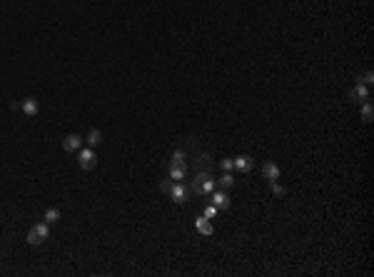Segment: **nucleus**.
I'll return each instance as SVG.
<instances>
[{
	"label": "nucleus",
	"instance_id": "13",
	"mask_svg": "<svg viewBox=\"0 0 374 277\" xmlns=\"http://www.w3.org/2000/svg\"><path fill=\"white\" fill-rule=\"evenodd\" d=\"M217 185H219V190H230V187H235V178H232V173H225L219 180H215Z\"/></svg>",
	"mask_w": 374,
	"mask_h": 277
},
{
	"label": "nucleus",
	"instance_id": "10",
	"mask_svg": "<svg viewBox=\"0 0 374 277\" xmlns=\"http://www.w3.org/2000/svg\"><path fill=\"white\" fill-rule=\"evenodd\" d=\"M20 108H23V113H25L28 118H35V115L40 113V105H38L35 98H25L23 102H20Z\"/></svg>",
	"mask_w": 374,
	"mask_h": 277
},
{
	"label": "nucleus",
	"instance_id": "9",
	"mask_svg": "<svg viewBox=\"0 0 374 277\" xmlns=\"http://www.w3.org/2000/svg\"><path fill=\"white\" fill-rule=\"evenodd\" d=\"M185 175H187V165L185 162H170V180L180 182V180H185Z\"/></svg>",
	"mask_w": 374,
	"mask_h": 277
},
{
	"label": "nucleus",
	"instance_id": "21",
	"mask_svg": "<svg viewBox=\"0 0 374 277\" xmlns=\"http://www.w3.org/2000/svg\"><path fill=\"white\" fill-rule=\"evenodd\" d=\"M172 162H185V153L182 150H175L172 153Z\"/></svg>",
	"mask_w": 374,
	"mask_h": 277
},
{
	"label": "nucleus",
	"instance_id": "1",
	"mask_svg": "<svg viewBox=\"0 0 374 277\" xmlns=\"http://www.w3.org/2000/svg\"><path fill=\"white\" fill-rule=\"evenodd\" d=\"M217 187V182L212 180V173L210 170H197V175H195V180H192V185H190V193L192 195H210L212 190Z\"/></svg>",
	"mask_w": 374,
	"mask_h": 277
},
{
	"label": "nucleus",
	"instance_id": "11",
	"mask_svg": "<svg viewBox=\"0 0 374 277\" xmlns=\"http://www.w3.org/2000/svg\"><path fill=\"white\" fill-rule=\"evenodd\" d=\"M195 230H197V232H200V235H212V232H215L212 222H210V220H207L205 215H202V218H200V215H197V220H195Z\"/></svg>",
	"mask_w": 374,
	"mask_h": 277
},
{
	"label": "nucleus",
	"instance_id": "18",
	"mask_svg": "<svg viewBox=\"0 0 374 277\" xmlns=\"http://www.w3.org/2000/svg\"><path fill=\"white\" fill-rule=\"evenodd\" d=\"M270 185H272V193H275V195H277V198H282V195H284V187H282V185H279V182H277V180H272V182H270Z\"/></svg>",
	"mask_w": 374,
	"mask_h": 277
},
{
	"label": "nucleus",
	"instance_id": "5",
	"mask_svg": "<svg viewBox=\"0 0 374 277\" xmlns=\"http://www.w3.org/2000/svg\"><path fill=\"white\" fill-rule=\"evenodd\" d=\"M187 195H190V190H187V185H185L182 180H180V182H172V190H170L172 202L182 205V202H187Z\"/></svg>",
	"mask_w": 374,
	"mask_h": 277
},
{
	"label": "nucleus",
	"instance_id": "17",
	"mask_svg": "<svg viewBox=\"0 0 374 277\" xmlns=\"http://www.w3.org/2000/svg\"><path fill=\"white\" fill-rule=\"evenodd\" d=\"M219 165H222V170H225V173H232V170H235V160H232V158H225V160H219Z\"/></svg>",
	"mask_w": 374,
	"mask_h": 277
},
{
	"label": "nucleus",
	"instance_id": "8",
	"mask_svg": "<svg viewBox=\"0 0 374 277\" xmlns=\"http://www.w3.org/2000/svg\"><path fill=\"white\" fill-rule=\"evenodd\" d=\"M62 147H65V153H75V150H80V147H82V138H80V135H75V133L65 135Z\"/></svg>",
	"mask_w": 374,
	"mask_h": 277
},
{
	"label": "nucleus",
	"instance_id": "15",
	"mask_svg": "<svg viewBox=\"0 0 374 277\" xmlns=\"http://www.w3.org/2000/svg\"><path fill=\"white\" fill-rule=\"evenodd\" d=\"M85 140H87V145H90V147H98V145L102 142V133H100V130H90Z\"/></svg>",
	"mask_w": 374,
	"mask_h": 277
},
{
	"label": "nucleus",
	"instance_id": "3",
	"mask_svg": "<svg viewBox=\"0 0 374 277\" xmlns=\"http://www.w3.org/2000/svg\"><path fill=\"white\" fill-rule=\"evenodd\" d=\"M78 162H80V167H82V170H95V167H98V155H95V147H80Z\"/></svg>",
	"mask_w": 374,
	"mask_h": 277
},
{
	"label": "nucleus",
	"instance_id": "16",
	"mask_svg": "<svg viewBox=\"0 0 374 277\" xmlns=\"http://www.w3.org/2000/svg\"><path fill=\"white\" fill-rule=\"evenodd\" d=\"M372 118H374L372 102H369V100H364V102H362V120H364V122H372Z\"/></svg>",
	"mask_w": 374,
	"mask_h": 277
},
{
	"label": "nucleus",
	"instance_id": "20",
	"mask_svg": "<svg viewBox=\"0 0 374 277\" xmlns=\"http://www.w3.org/2000/svg\"><path fill=\"white\" fill-rule=\"evenodd\" d=\"M359 82H364V85H372V82H374V73H372V70H367V73L362 75V80H359Z\"/></svg>",
	"mask_w": 374,
	"mask_h": 277
},
{
	"label": "nucleus",
	"instance_id": "22",
	"mask_svg": "<svg viewBox=\"0 0 374 277\" xmlns=\"http://www.w3.org/2000/svg\"><path fill=\"white\" fill-rule=\"evenodd\" d=\"M215 215H217V207H215V205H210V207H205V218H207V220H212Z\"/></svg>",
	"mask_w": 374,
	"mask_h": 277
},
{
	"label": "nucleus",
	"instance_id": "4",
	"mask_svg": "<svg viewBox=\"0 0 374 277\" xmlns=\"http://www.w3.org/2000/svg\"><path fill=\"white\" fill-rule=\"evenodd\" d=\"M210 202L217 210H227L232 205V198L227 195V190H212V193H210Z\"/></svg>",
	"mask_w": 374,
	"mask_h": 277
},
{
	"label": "nucleus",
	"instance_id": "2",
	"mask_svg": "<svg viewBox=\"0 0 374 277\" xmlns=\"http://www.w3.org/2000/svg\"><path fill=\"white\" fill-rule=\"evenodd\" d=\"M48 235H50V225L42 220V222H38V225H33L30 227V232H28V245H33V247H40L42 242L48 240Z\"/></svg>",
	"mask_w": 374,
	"mask_h": 277
},
{
	"label": "nucleus",
	"instance_id": "14",
	"mask_svg": "<svg viewBox=\"0 0 374 277\" xmlns=\"http://www.w3.org/2000/svg\"><path fill=\"white\" fill-rule=\"evenodd\" d=\"M42 220H45L48 225L58 222V220H60V210H58V207H48V210H45V215H42Z\"/></svg>",
	"mask_w": 374,
	"mask_h": 277
},
{
	"label": "nucleus",
	"instance_id": "19",
	"mask_svg": "<svg viewBox=\"0 0 374 277\" xmlns=\"http://www.w3.org/2000/svg\"><path fill=\"white\" fill-rule=\"evenodd\" d=\"M172 182H175V180H160V190H162V193H167V195H170V190H172Z\"/></svg>",
	"mask_w": 374,
	"mask_h": 277
},
{
	"label": "nucleus",
	"instance_id": "6",
	"mask_svg": "<svg viewBox=\"0 0 374 277\" xmlns=\"http://www.w3.org/2000/svg\"><path fill=\"white\" fill-rule=\"evenodd\" d=\"M349 98L354 100V102H364V100H372V93H369V85H364V82H357L354 88L349 90Z\"/></svg>",
	"mask_w": 374,
	"mask_h": 277
},
{
	"label": "nucleus",
	"instance_id": "12",
	"mask_svg": "<svg viewBox=\"0 0 374 277\" xmlns=\"http://www.w3.org/2000/svg\"><path fill=\"white\" fill-rule=\"evenodd\" d=\"M262 175H265V180H279V165L277 162H265L262 165Z\"/></svg>",
	"mask_w": 374,
	"mask_h": 277
},
{
	"label": "nucleus",
	"instance_id": "7",
	"mask_svg": "<svg viewBox=\"0 0 374 277\" xmlns=\"http://www.w3.org/2000/svg\"><path fill=\"white\" fill-rule=\"evenodd\" d=\"M235 160V170H239V173H250V170H255V158L252 155H239V158H232Z\"/></svg>",
	"mask_w": 374,
	"mask_h": 277
}]
</instances>
